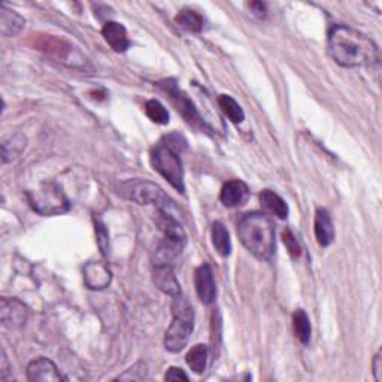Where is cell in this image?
Returning a JSON list of instances; mask_svg holds the SVG:
<instances>
[{"label": "cell", "mask_w": 382, "mask_h": 382, "mask_svg": "<svg viewBox=\"0 0 382 382\" xmlns=\"http://www.w3.org/2000/svg\"><path fill=\"white\" fill-rule=\"evenodd\" d=\"M328 54L343 67L372 66L379 61L376 43L348 25H335L328 33Z\"/></svg>", "instance_id": "6da1fadb"}, {"label": "cell", "mask_w": 382, "mask_h": 382, "mask_svg": "<svg viewBox=\"0 0 382 382\" xmlns=\"http://www.w3.org/2000/svg\"><path fill=\"white\" fill-rule=\"evenodd\" d=\"M237 236L257 259H272L275 253V227L268 215L262 212L245 214L237 223Z\"/></svg>", "instance_id": "7a4b0ae2"}, {"label": "cell", "mask_w": 382, "mask_h": 382, "mask_svg": "<svg viewBox=\"0 0 382 382\" xmlns=\"http://www.w3.org/2000/svg\"><path fill=\"white\" fill-rule=\"evenodd\" d=\"M185 148V140L173 133L158 142L151 153V165L180 193L185 191L184 167L181 162V151Z\"/></svg>", "instance_id": "3957f363"}, {"label": "cell", "mask_w": 382, "mask_h": 382, "mask_svg": "<svg viewBox=\"0 0 382 382\" xmlns=\"http://www.w3.org/2000/svg\"><path fill=\"white\" fill-rule=\"evenodd\" d=\"M173 321L169 326L165 336V346L167 351L180 352L189 343L194 327V310L182 295L173 297L172 304Z\"/></svg>", "instance_id": "277c9868"}, {"label": "cell", "mask_w": 382, "mask_h": 382, "mask_svg": "<svg viewBox=\"0 0 382 382\" xmlns=\"http://www.w3.org/2000/svg\"><path fill=\"white\" fill-rule=\"evenodd\" d=\"M123 198L139 203V205H156L158 211L171 212L173 202L154 182L144 180H131L124 182L118 191Z\"/></svg>", "instance_id": "5b68a950"}, {"label": "cell", "mask_w": 382, "mask_h": 382, "mask_svg": "<svg viewBox=\"0 0 382 382\" xmlns=\"http://www.w3.org/2000/svg\"><path fill=\"white\" fill-rule=\"evenodd\" d=\"M28 198L33 211L45 217L65 214L70 209L65 193L56 184H42L38 190L30 191Z\"/></svg>", "instance_id": "8992f818"}, {"label": "cell", "mask_w": 382, "mask_h": 382, "mask_svg": "<svg viewBox=\"0 0 382 382\" xmlns=\"http://www.w3.org/2000/svg\"><path fill=\"white\" fill-rule=\"evenodd\" d=\"M160 87H162L163 92H166L167 96L171 97V102L173 103L176 111L180 112L182 117L191 124V126L198 127L200 130H209L208 124L200 117L196 106H194V103L189 99V97H187L184 92H181V88H178L173 79H166V81L160 83Z\"/></svg>", "instance_id": "52a82bcc"}, {"label": "cell", "mask_w": 382, "mask_h": 382, "mask_svg": "<svg viewBox=\"0 0 382 382\" xmlns=\"http://www.w3.org/2000/svg\"><path fill=\"white\" fill-rule=\"evenodd\" d=\"M29 318V309L17 299H6L0 300V319L2 324L8 328H20Z\"/></svg>", "instance_id": "ba28073f"}, {"label": "cell", "mask_w": 382, "mask_h": 382, "mask_svg": "<svg viewBox=\"0 0 382 382\" xmlns=\"http://www.w3.org/2000/svg\"><path fill=\"white\" fill-rule=\"evenodd\" d=\"M194 286H196V293L203 305L214 304L217 296V287L214 279V272L208 263H203L194 272Z\"/></svg>", "instance_id": "9c48e42d"}, {"label": "cell", "mask_w": 382, "mask_h": 382, "mask_svg": "<svg viewBox=\"0 0 382 382\" xmlns=\"http://www.w3.org/2000/svg\"><path fill=\"white\" fill-rule=\"evenodd\" d=\"M28 379L32 382H60L63 381V376L50 359L39 357L29 363Z\"/></svg>", "instance_id": "30bf717a"}, {"label": "cell", "mask_w": 382, "mask_h": 382, "mask_svg": "<svg viewBox=\"0 0 382 382\" xmlns=\"http://www.w3.org/2000/svg\"><path fill=\"white\" fill-rule=\"evenodd\" d=\"M112 273L102 262H90L84 266V282L90 290H103L111 284Z\"/></svg>", "instance_id": "8fae6325"}, {"label": "cell", "mask_w": 382, "mask_h": 382, "mask_svg": "<svg viewBox=\"0 0 382 382\" xmlns=\"http://www.w3.org/2000/svg\"><path fill=\"white\" fill-rule=\"evenodd\" d=\"M153 281L156 284V287L160 291H163L165 295H169L172 297L181 295V286L176 279V275H175L173 268L171 264L154 266Z\"/></svg>", "instance_id": "7c38bea8"}, {"label": "cell", "mask_w": 382, "mask_h": 382, "mask_svg": "<svg viewBox=\"0 0 382 382\" xmlns=\"http://www.w3.org/2000/svg\"><path fill=\"white\" fill-rule=\"evenodd\" d=\"M248 198H250V190H248V185L241 180H232L226 182L220 194L221 203L227 208L242 206L245 205Z\"/></svg>", "instance_id": "4fadbf2b"}, {"label": "cell", "mask_w": 382, "mask_h": 382, "mask_svg": "<svg viewBox=\"0 0 382 382\" xmlns=\"http://www.w3.org/2000/svg\"><path fill=\"white\" fill-rule=\"evenodd\" d=\"M102 34L114 51L124 52L129 50L130 41L127 38V30L123 24L117 21H106L102 29Z\"/></svg>", "instance_id": "5bb4252c"}, {"label": "cell", "mask_w": 382, "mask_h": 382, "mask_svg": "<svg viewBox=\"0 0 382 382\" xmlns=\"http://www.w3.org/2000/svg\"><path fill=\"white\" fill-rule=\"evenodd\" d=\"M314 232L317 242L321 246H328L335 241V229L330 214L324 208H318L314 220Z\"/></svg>", "instance_id": "9a60e30c"}, {"label": "cell", "mask_w": 382, "mask_h": 382, "mask_svg": "<svg viewBox=\"0 0 382 382\" xmlns=\"http://www.w3.org/2000/svg\"><path fill=\"white\" fill-rule=\"evenodd\" d=\"M24 24L25 21L20 14L8 10L6 6L0 8V32H2L3 36H15V34H19L23 30Z\"/></svg>", "instance_id": "2e32d148"}, {"label": "cell", "mask_w": 382, "mask_h": 382, "mask_svg": "<svg viewBox=\"0 0 382 382\" xmlns=\"http://www.w3.org/2000/svg\"><path fill=\"white\" fill-rule=\"evenodd\" d=\"M260 202L266 211H269L270 214L278 217L281 220L288 217V206L286 200H284L279 194L272 190H263L260 193Z\"/></svg>", "instance_id": "e0dca14e"}, {"label": "cell", "mask_w": 382, "mask_h": 382, "mask_svg": "<svg viewBox=\"0 0 382 382\" xmlns=\"http://www.w3.org/2000/svg\"><path fill=\"white\" fill-rule=\"evenodd\" d=\"M211 235H212V245H214L217 253L223 257L230 255V253H232V241H230V235L226 226L217 221V223L212 224Z\"/></svg>", "instance_id": "ac0fdd59"}, {"label": "cell", "mask_w": 382, "mask_h": 382, "mask_svg": "<svg viewBox=\"0 0 382 382\" xmlns=\"http://www.w3.org/2000/svg\"><path fill=\"white\" fill-rule=\"evenodd\" d=\"M175 21L181 29L191 33H200L203 29V17L189 8L180 11V14L175 17Z\"/></svg>", "instance_id": "d6986e66"}, {"label": "cell", "mask_w": 382, "mask_h": 382, "mask_svg": "<svg viewBox=\"0 0 382 382\" xmlns=\"http://www.w3.org/2000/svg\"><path fill=\"white\" fill-rule=\"evenodd\" d=\"M293 328H295V335L297 339L304 345H308L312 328H310L308 314L304 309H296L295 314H293Z\"/></svg>", "instance_id": "ffe728a7"}, {"label": "cell", "mask_w": 382, "mask_h": 382, "mask_svg": "<svg viewBox=\"0 0 382 382\" xmlns=\"http://www.w3.org/2000/svg\"><path fill=\"white\" fill-rule=\"evenodd\" d=\"M187 364H189L190 369L194 373H203L206 369V363H208V348L206 345H196L187 354Z\"/></svg>", "instance_id": "44dd1931"}, {"label": "cell", "mask_w": 382, "mask_h": 382, "mask_svg": "<svg viewBox=\"0 0 382 382\" xmlns=\"http://www.w3.org/2000/svg\"><path fill=\"white\" fill-rule=\"evenodd\" d=\"M218 105L221 111H223L229 120L235 123V124H241L245 120V114L241 108V105H239L232 96H227V94H221L218 97Z\"/></svg>", "instance_id": "7402d4cb"}, {"label": "cell", "mask_w": 382, "mask_h": 382, "mask_svg": "<svg viewBox=\"0 0 382 382\" xmlns=\"http://www.w3.org/2000/svg\"><path fill=\"white\" fill-rule=\"evenodd\" d=\"M145 112L148 115V118L156 124H167L169 123L167 109L156 99H151L145 103Z\"/></svg>", "instance_id": "603a6c76"}, {"label": "cell", "mask_w": 382, "mask_h": 382, "mask_svg": "<svg viewBox=\"0 0 382 382\" xmlns=\"http://www.w3.org/2000/svg\"><path fill=\"white\" fill-rule=\"evenodd\" d=\"M147 378V364L145 363H138L135 366L130 368L124 375H121L118 379L121 381H140Z\"/></svg>", "instance_id": "cb8c5ba5"}, {"label": "cell", "mask_w": 382, "mask_h": 382, "mask_svg": "<svg viewBox=\"0 0 382 382\" xmlns=\"http://www.w3.org/2000/svg\"><path fill=\"white\" fill-rule=\"evenodd\" d=\"M96 235H97V242H99V248L103 255H108L109 253V235L108 230L100 221H96Z\"/></svg>", "instance_id": "d4e9b609"}, {"label": "cell", "mask_w": 382, "mask_h": 382, "mask_svg": "<svg viewBox=\"0 0 382 382\" xmlns=\"http://www.w3.org/2000/svg\"><path fill=\"white\" fill-rule=\"evenodd\" d=\"M282 241H284V244H286L287 250L290 251V254H291L293 257H299V255H300V253H301L300 245H299V242H297L296 236L293 235L291 230H288V229H287V230H284V233H282Z\"/></svg>", "instance_id": "484cf974"}, {"label": "cell", "mask_w": 382, "mask_h": 382, "mask_svg": "<svg viewBox=\"0 0 382 382\" xmlns=\"http://www.w3.org/2000/svg\"><path fill=\"white\" fill-rule=\"evenodd\" d=\"M166 381H189L187 373L180 368H171L165 375Z\"/></svg>", "instance_id": "4316f807"}, {"label": "cell", "mask_w": 382, "mask_h": 382, "mask_svg": "<svg viewBox=\"0 0 382 382\" xmlns=\"http://www.w3.org/2000/svg\"><path fill=\"white\" fill-rule=\"evenodd\" d=\"M372 368H373V375H375V379L378 382H381L382 381V354H381V351H378L375 359H373Z\"/></svg>", "instance_id": "83f0119b"}, {"label": "cell", "mask_w": 382, "mask_h": 382, "mask_svg": "<svg viewBox=\"0 0 382 382\" xmlns=\"http://www.w3.org/2000/svg\"><path fill=\"white\" fill-rule=\"evenodd\" d=\"M10 363H8V359L5 355V351L2 350V359H0V379L6 381L8 379V373H10Z\"/></svg>", "instance_id": "f1b7e54d"}, {"label": "cell", "mask_w": 382, "mask_h": 382, "mask_svg": "<svg viewBox=\"0 0 382 382\" xmlns=\"http://www.w3.org/2000/svg\"><path fill=\"white\" fill-rule=\"evenodd\" d=\"M250 10L253 11L254 15H259L260 19H263V17L266 15V6L260 2H253L250 3Z\"/></svg>", "instance_id": "f546056e"}]
</instances>
